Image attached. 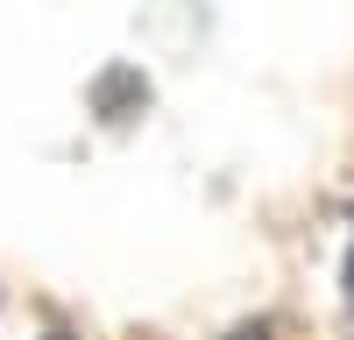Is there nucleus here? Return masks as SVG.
Masks as SVG:
<instances>
[]
</instances>
